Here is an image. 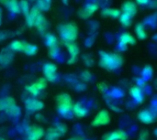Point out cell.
Listing matches in <instances>:
<instances>
[{"label":"cell","instance_id":"36","mask_svg":"<svg viewBox=\"0 0 157 140\" xmlns=\"http://www.w3.org/2000/svg\"><path fill=\"white\" fill-rule=\"evenodd\" d=\"M149 138V132L147 130H143L140 134L139 140H147Z\"/></svg>","mask_w":157,"mask_h":140},{"label":"cell","instance_id":"13","mask_svg":"<svg viewBox=\"0 0 157 140\" xmlns=\"http://www.w3.org/2000/svg\"><path fill=\"white\" fill-rule=\"evenodd\" d=\"M14 105H16L15 100L11 97H6L0 100V111H6Z\"/></svg>","mask_w":157,"mask_h":140},{"label":"cell","instance_id":"33","mask_svg":"<svg viewBox=\"0 0 157 140\" xmlns=\"http://www.w3.org/2000/svg\"><path fill=\"white\" fill-rule=\"evenodd\" d=\"M56 130L58 131V133L62 136V135H64L65 133H66V131H67V127H66V126L65 125H63V124H59L56 127Z\"/></svg>","mask_w":157,"mask_h":140},{"label":"cell","instance_id":"39","mask_svg":"<svg viewBox=\"0 0 157 140\" xmlns=\"http://www.w3.org/2000/svg\"><path fill=\"white\" fill-rule=\"evenodd\" d=\"M140 5H146L148 2H149V0H136Z\"/></svg>","mask_w":157,"mask_h":140},{"label":"cell","instance_id":"41","mask_svg":"<svg viewBox=\"0 0 157 140\" xmlns=\"http://www.w3.org/2000/svg\"><path fill=\"white\" fill-rule=\"evenodd\" d=\"M5 38H6L5 34H4V33H2V32H0V40H1V39H5Z\"/></svg>","mask_w":157,"mask_h":140},{"label":"cell","instance_id":"31","mask_svg":"<svg viewBox=\"0 0 157 140\" xmlns=\"http://www.w3.org/2000/svg\"><path fill=\"white\" fill-rule=\"evenodd\" d=\"M34 85L36 86V88L39 91H41L46 87V80L45 79H39L34 83Z\"/></svg>","mask_w":157,"mask_h":140},{"label":"cell","instance_id":"25","mask_svg":"<svg viewBox=\"0 0 157 140\" xmlns=\"http://www.w3.org/2000/svg\"><path fill=\"white\" fill-rule=\"evenodd\" d=\"M7 7L9 8V10L13 13H19V3L17 2V0H9L7 3Z\"/></svg>","mask_w":157,"mask_h":140},{"label":"cell","instance_id":"37","mask_svg":"<svg viewBox=\"0 0 157 140\" xmlns=\"http://www.w3.org/2000/svg\"><path fill=\"white\" fill-rule=\"evenodd\" d=\"M82 78H83L85 81L88 82V81H90V79L92 78V75H91V73H90L89 72L86 71V72H84L82 73Z\"/></svg>","mask_w":157,"mask_h":140},{"label":"cell","instance_id":"15","mask_svg":"<svg viewBox=\"0 0 157 140\" xmlns=\"http://www.w3.org/2000/svg\"><path fill=\"white\" fill-rule=\"evenodd\" d=\"M37 27V28L39 29V31H40L41 33H43L45 30H46V28H47V22H46V19L45 17H43L42 14H40L35 21V25Z\"/></svg>","mask_w":157,"mask_h":140},{"label":"cell","instance_id":"1","mask_svg":"<svg viewBox=\"0 0 157 140\" xmlns=\"http://www.w3.org/2000/svg\"><path fill=\"white\" fill-rule=\"evenodd\" d=\"M122 63L123 59L121 55L117 53H107L103 51L100 52V65L103 68L109 71H112L121 66Z\"/></svg>","mask_w":157,"mask_h":140},{"label":"cell","instance_id":"12","mask_svg":"<svg viewBox=\"0 0 157 140\" xmlns=\"http://www.w3.org/2000/svg\"><path fill=\"white\" fill-rule=\"evenodd\" d=\"M139 119L144 124H152L155 121V115L147 110L142 111L139 114Z\"/></svg>","mask_w":157,"mask_h":140},{"label":"cell","instance_id":"6","mask_svg":"<svg viewBox=\"0 0 157 140\" xmlns=\"http://www.w3.org/2000/svg\"><path fill=\"white\" fill-rule=\"evenodd\" d=\"M27 134H28V138H27L28 140H40L44 136V130L40 127L33 126L28 129Z\"/></svg>","mask_w":157,"mask_h":140},{"label":"cell","instance_id":"27","mask_svg":"<svg viewBox=\"0 0 157 140\" xmlns=\"http://www.w3.org/2000/svg\"><path fill=\"white\" fill-rule=\"evenodd\" d=\"M120 22L124 26V27H129L132 24V17L128 16L125 13H121L120 15Z\"/></svg>","mask_w":157,"mask_h":140},{"label":"cell","instance_id":"17","mask_svg":"<svg viewBox=\"0 0 157 140\" xmlns=\"http://www.w3.org/2000/svg\"><path fill=\"white\" fill-rule=\"evenodd\" d=\"M131 94L137 103H142L144 101V95L142 90L138 86H132L131 88Z\"/></svg>","mask_w":157,"mask_h":140},{"label":"cell","instance_id":"32","mask_svg":"<svg viewBox=\"0 0 157 140\" xmlns=\"http://www.w3.org/2000/svg\"><path fill=\"white\" fill-rule=\"evenodd\" d=\"M38 9L39 10H48L50 7V4L47 3L45 0H39L38 1Z\"/></svg>","mask_w":157,"mask_h":140},{"label":"cell","instance_id":"21","mask_svg":"<svg viewBox=\"0 0 157 140\" xmlns=\"http://www.w3.org/2000/svg\"><path fill=\"white\" fill-rule=\"evenodd\" d=\"M23 51L27 54V55H29V56H32V55H35L38 51V48L35 46V45H32V44H29V43H25V46H24V50Z\"/></svg>","mask_w":157,"mask_h":140},{"label":"cell","instance_id":"16","mask_svg":"<svg viewBox=\"0 0 157 140\" xmlns=\"http://www.w3.org/2000/svg\"><path fill=\"white\" fill-rule=\"evenodd\" d=\"M64 44H65V46L67 48V50H68L71 58L76 59V56L79 53V48H78V46L75 42H67V43H64Z\"/></svg>","mask_w":157,"mask_h":140},{"label":"cell","instance_id":"11","mask_svg":"<svg viewBox=\"0 0 157 140\" xmlns=\"http://www.w3.org/2000/svg\"><path fill=\"white\" fill-rule=\"evenodd\" d=\"M40 14V12L37 6L32 7V9L29 10V13L28 14V16H26L27 17V24L29 27H33L35 25V21Z\"/></svg>","mask_w":157,"mask_h":140},{"label":"cell","instance_id":"14","mask_svg":"<svg viewBox=\"0 0 157 140\" xmlns=\"http://www.w3.org/2000/svg\"><path fill=\"white\" fill-rule=\"evenodd\" d=\"M72 110L77 117H84L87 114V109L81 104H75V105H73Z\"/></svg>","mask_w":157,"mask_h":140},{"label":"cell","instance_id":"26","mask_svg":"<svg viewBox=\"0 0 157 140\" xmlns=\"http://www.w3.org/2000/svg\"><path fill=\"white\" fill-rule=\"evenodd\" d=\"M25 43L26 42H22V41H19V40H15L10 44V49L12 50H15V51H23Z\"/></svg>","mask_w":157,"mask_h":140},{"label":"cell","instance_id":"20","mask_svg":"<svg viewBox=\"0 0 157 140\" xmlns=\"http://www.w3.org/2000/svg\"><path fill=\"white\" fill-rule=\"evenodd\" d=\"M12 61V55L8 51H4L0 54V64L7 65Z\"/></svg>","mask_w":157,"mask_h":140},{"label":"cell","instance_id":"38","mask_svg":"<svg viewBox=\"0 0 157 140\" xmlns=\"http://www.w3.org/2000/svg\"><path fill=\"white\" fill-rule=\"evenodd\" d=\"M98 87L100 92H104L105 90H107V85L105 83H100V84L98 85Z\"/></svg>","mask_w":157,"mask_h":140},{"label":"cell","instance_id":"24","mask_svg":"<svg viewBox=\"0 0 157 140\" xmlns=\"http://www.w3.org/2000/svg\"><path fill=\"white\" fill-rule=\"evenodd\" d=\"M135 32H136V35L137 37L140 39H145L147 38V34H146V31L143 26V24H138L135 28Z\"/></svg>","mask_w":157,"mask_h":140},{"label":"cell","instance_id":"44","mask_svg":"<svg viewBox=\"0 0 157 140\" xmlns=\"http://www.w3.org/2000/svg\"><path fill=\"white\" fill-rule=\"evenodd\" d=\"M0 140H4V139H1V138H0Z\"/></svg>","mask_w":157,"mask_h":140},{"label":"cell","instance_id":"10","mask_svg":"<svg viewBox=\"0 0 157 140\" xmlns=\"http://www.w3.org/2000/svg\"><path fill=\"white\" fill-rule=\"evenodd\" d=\"M122 13H125L131 17H133L137 13V6L135 3H133L132 1L125 2L122 6Z\"/></svg>","mask_w":157,"mask_h":140},{"label":"cell","instance_id":"2","mask_svg":"<svg viewBox=\"0 0 157 140\" xmlns=\"http://www.w3.org/2000/svg\"><path fill=\"white\" fill-rule=\"evenodd\" d=\"M59 32L64 43L74 42L77 39L78 35L77 28L73 23H66L62 25L59 28Z\"/></svg>","mask_w":157,"mask_h":140},{"label":"cell","instance_id":"22","mask_svg":"<svg viewBox=\"0 0 157 140\" xmlns=\"http://www.w3.org/2000/svg\"><path fill=\"white\" fill-rule=\"evenodd\" d=\"M103 16H107V17H119L121 15V11L119 9L116 8H107L104 9L102 12Z\"/></svg>","mask_w":157,"mask_h":140},{"label":"cell","instance_id":"23","mask_svg":"<svg viewBox=\"0 0 157 140\" xmlns=\"http://www.w3.org/2000/svg\"><path fill=\"white\" fill-rule=\"evenodd\" d=\"M60 136H61V135L58 133V131L56 130L55 127H54V128H50V129L47 131L45 140H58Z\"/></svg>","mask_w":157,"mask_h":140},{"label":"cell","instance_id":"7","mask_svg":"<svg viewBox=\"0 0 157 140\" xmlns=\"http://www.w3.org/2000/svg\"><path fill=\"white\" fill-rule=\"evenodd\" d=\"M98 9V6L97 4H88L79 12V15L82 18H88Z\"/></svg>","mask_w":157,"mask_h":140},{"label":"cell","instance_id":"29","mask_svg":"<svg viewBox=\"0 0 157 140\" xmlns=\"http://www.w3.org/2000/svg\"><path fill=\"white\" fill-rule=\"evenodd\" d=\"M152 75H153V69H152V67L146 66L144 69V71H143V78L144 80H148V79L151 78Z\"/></svg>","mask_w":157,"mask_h":140},{"label":"cell","instance_id":"28","mask_svg":"<svg viewBox=\"0 0 157 140\" xmlns=\"http://www.w3.org/2000/svg\"><path fill=\"white\" fill-rule=\"evenodd\" d=\"M19 10L25 16H28V14L29 13V3L27 0H21L19 2Z\"/></svg>","mask_w":157,"mask_h":140},{"label":"cell","instance_id":"43","mask_svg":"<svg viewBox=\"0 0 157 140\" xmlns=\"http://www.w3.org/2000/svg\"><path fill=\"white\" fill-rule=\"evenodd\" d=\"M69 140H83V139L78 138H71V139H69Z\"/></svg>","mask_w":157,"mask_h":140},{"label":"cell","instance_id":"5","mask_svg":"<svg viewBox=\"0 0 157 140\" xmlns=\"http://www.w3.org/2000/svg\"><path fill=\"white\" fill-rule=\"evenodd\" d=\"M56 70H57V67L53 63H46L43 66V73L48 81L54 82L56 80L57 78Z\"/></svg>","mask_w":157,"mask_h":140},{"label":"cell","instance_id":"8","mask_svg":"<svg viewBox=\"0 0 157 140\" xmlns=\"http://www.w3.org/2000/svg\"><path fill=\"white\" fill-rule=\"evenodd\" d=\"M25 106L28 110L29 111H36V110H40L43 108L44 105L41 101L37 100V99H32V98H29L26 102H25Z\"/></svg>","mask_w":157,"mask_h":140},{"label":"cell","instance_id":"9","mask_svg":"<svg viewBox=\"0 0 157 140\" xmlns=\"http://www.w3.org/2000/svg\"><path fill=\"white\" fill-rule=\"evenodd\" d=\"M128 135L123 130H117L104 136L103 140H127Z\"/></svg>","mask_w":157,"mask_h":140},{"label":"cell","instance_id":"40","mask_svg":"<svg viewBox=\"0 0 157 140\" xmlns=\"http://www.w3.org/2000/svg\"><path fill=\"white\" fill-rule=\"evenodd\" d=\"M8 1H9V0H0V2H1L2 4H4L5 6H6V5H7Z\"/></svg>","mask_w":157,"mask_h":140},{"label":"cell","instance_id":"19","mask_svg":"<svg viewBox=\"0 0 157 140\" xmlns=\"http://www.w3.org/2000/svg\"><path fill=\"white\" fill-rule=\"evenodd\" d=\"M46 44L50 49L53 48V47H58L57 38L52 34H47L46 35Z\"/></svg>","mask_w":157,"mask_h":140},{"label":"cell","instance_id":"30","mask_svg":"<svg viewBox=\"0 0 157 140\" xmlns=\"http://www.w3.org/2000/svg\"><path fill=\"white\" fill-rule=\"evenodd\" d=\"M6 113L8 115H10V116H18L20 115V109H19V107L14 105V106L10 107L9 109H7Z\"/></svg>","mask_w":157,"mask_h":140},{"label":"cell","instance_id":"34","mask_svg":"<svg viewBox=\"0 0 157 140\" xmlns=\"http://www.w3.org/2000/svg\"><path fill=\"white\" fill-rule=\"evenodd\" d=\"M27 90L31 94H33V95H37V94H39V90L36 88V86L34 85V83H32L31 85H29L28 87H27Z\"/></svg>","mask_w":157,"mask_h":140},{"label":"cell","instance_id":"18","mask_svg":"<svg viewBox=\"0 0 157 140\" xmlns=\"http://www.w3.org/2000/svg\"><path fill=\"white\" fill-rule=\"evenodd\" d=\"M121 44L127 46L128 44H134L135 43V39L133 36H132L131 34L129 33H124L121 36Z\"/></svg>","mask_w":157,"mask_h":140},{"label":"cell","instance_id":"4","mask_svg":"<svg viewBox=\"0 0 157 140\" xmlns=\"http://www.w3.org/2000/svg\"><path fill=\"white\" fill-rule=\"evenodd\" d=\"M110 122V117L107 111L103 110L100 111L95 117V119L92 122V126L93 127H99V126H103V125H108Z\"/></svg>","mask_w":157,"mask_h":140},{"label":"cell","instance_id":"42","mask_svg":"<svg viewBox=\"0 0 157 140\" xmlns=\"http://www.w3.org/2000/svg\"><path fill=\"white\" fill-rule=\"evenodd\" d=\"M1 24H2V10L0 8V26H1Z\"/></svg>","mask_w":157,"mask_h":140},{"label":"cell","instance_id":"3","mask_svg":"<svg viewBox=\"0 0 157 140\" xmlns=\"http://www.w3.org/2000/svg\"><path fill=\"white\" fill-rule=\"evenodd\" d=\"M57 104H58L59 113L63 116L67 115L73 107L72 99L66 94H62L57 97Z\"/></svg>","mask_w":157,"mask_h":140},{"label":"cell","instance_id":"35","mask_svg":"<svg viewBox=\"0 0 157 140\" xmlns=\"http://www.w3.org/2000/svg\"><path fill=\"white\" fill-rule=\"evenodd\" d=\"M59 53V50H58V47H53V48H51L50 50H49V54L52 58H56L57 55Z\"/></svg>","mask_w":157,"mask_h":140}]
</instances>
